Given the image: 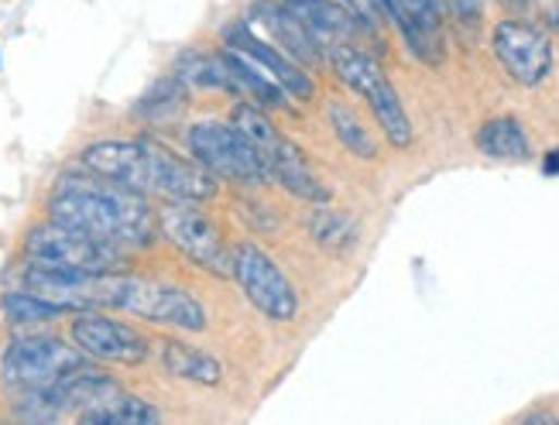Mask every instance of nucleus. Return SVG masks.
<instances>
[{
    "label": "nucleus",
    "instance_id": "nucleus-24",
    "mask_svg": "<svg viewBox=\"0 0 559 425\" xmlns=\"http://www.w3.org/2000/svg\"><path fill=\"white\" fill-rule=\"evenodd\" d=\"M326 121H330L333 137H337L340 145H343L347 151H351V155H357V158H364V161H375V158H378V141L370 137V131L364 127V121L357 117L354 107H347V104H340V100H330V104H326Z\"/></svg>",
    "mask_w": 559,
    "mask_h": 425
},
{
    "label": "nucleus",
    "instance_id": "nucleus-16",
    "mask_svg": "<svg viewBox=\"0 0 559 425\" xmlns=\"http://www.w3.org/2000/svg\"><path fill=\"white\" fill-rule=\"evenodd\" d=\"M388 21L409 41V49L418 62L436 65L442 62V21L439 0H385Z\"/></svg>",
    "mask_w": 559,
    "mask_h": 425
},
{
    "label": "nucleus",
    "instance_id": "nucleus-30",
    "mask_svg": "<svg viewBox=\"0 0 559 425\" xmlns=\"http://www.w3.org/2000/svg\"><path fill=\"white\" fill-rule=\"evenodd\" d=\"M543 172H546V175H559V148L546 155V161H543Z\"/></svg>",
    "mask_w": 559,
    "mask_h": 425
},
{
    "label": "nucleus",
    "instance_id": "nucleus-27",
    "mask_svg": "<svg viewBox=\"0 0 559 425\" xmlns=\"http://www.w3.org/2000/svg\"><path fill=\"white\" fill-rule=\"evenodd\" d=\"M340 4L351 11L364 28H370L378 35V28H381V21L388 17V11H385V0H340Z\"/></svg>",
    "mask_w": 559,
    "mask_h": 425
},
{
    "label": "nucleus",
    "instance_id": "nucleus-12",
    "mask_svg": "<svg viewBox=\"0 0 559 425\" xmlns=\"http://www.w3.org/2000/svg\"><path fill=\"white\" fill-rule=\"evenodd\" d=\"M495 59L501 62L505 73L519 86H539L546 83L552 69V41L543 28L528 25V21H498L491 35Z\"/></svg>",
    "mask_w": 559,
    "mask_h": 425
},
{
    "label": "nucleus",
    "instance_id": "nucleus-2",
    "mask_svg": "<svg viewBox=\"0 0 559 425\" xmlns=\"http://www.w3.org/2000/svg\"><path fill=\"white\" fill-rule=\"evenodd\" d=\"M49 220L110 241L124 251H148L158 241V209L145 196L93 175L89 169L65 172L56 182Z\"/></svg>",
    "mask_w": 559,
    "mask_h": 425
},
{
    "label": "nucleus",
    "instance_id": "nucleus-26",
    "mask_svg": "<svg viewBox=\"0 0 559 425\" xmlns=\"http://www.w3.org/2000/svg\"><path fill=\"white\" fill-rule=\"evenodd\" d=\"M306 230H309V238L326 251H351L357 244V238H361L357 223L351 217H343V212H333L326 206L309 212Z\"/></svg>",
    "mask_w": 559,
    "mask_h": 425
},
{
    "label": "nucleus",
    "instance_id": "nucleus-20",
    "mask_svg": "<svg viewBox=\"0 0 559 425\" xmlns=\"http://www.w3.org/2000/svg\"><path fill=\"white\" fill-rule=\"evenodd\" d=\"M474 145L481 155L498 158V161L532 158V141L515 117H491V121H484L474 134Z\"/></svg>",
    "mask_w": 559,
    "mask_h": 425
},
{
    "label": "nucleus",
    "instance_id": "nucleus-28",
    "mask_svg": "<svg viewBox=\"0 0 559 425\" xmlns=\"http://www.w3.org/2000/svg\"><path fill=\"white\" fill-rule=\"evenodd\" d=\"M442 8H447L460 25H477V21L484 17L487 0H442Z\"/></svg>",
    "mask_w": 559,
    "mask_h": 425
},
{
    "label": "nucleus",
    "instance_id": "nucleus-17",
    "mask_svg": "<svg viewBox=\"0 0 559 425\" xmlns=\"http://www.w3.org/2000/svg\"><path fill=\"white\" fill-rule=\"evenodd\" d=\"M265 165H268L271 182L282 185L289 196L306 199L313 206H326V203H330V189H326L316 179V172L309 169V158L299 151L295 141H289V137L278 141V145L265 155Z\"/></svg>",
    "mask_w": 559,
    "mask_h": 425
},
{
    "label": "nucleus",
    "instance_id": "nucleus-3",
    "mask_svg": "<svg viewBox=\"0 0 559 425\" xmlns=\"http://www.w3.org/2000/svg\"><path fill=\"white\" fill-rule=\"evenodd\" d=\"M326 56H330L337 80L351 93H357V97L370 107L378 127L385 131V137L391 141V145L394 148H409L415 131H412V121L405 113L399 89L391 86L381 62L375 56H367L364 49H357V45H337V49H330Z\"/></svg>",
    "mask_w": 559,
    "mask_h": 425
},
{
    "label": "nucleus",
    "instance_id": "nucleus-22",
    "mask_svg": "<svg viewBox=\"0 0 559 425\" xmlns=\"http://www.w3.org/2000/svg\"><path fill=\"white\" fill-rule=\"evenodd\" d=\"M223 56H227V65H230V80H234V89L238 93H247V97L254 100V107H262V110H282L289 104L285 89L278 86L268 73H262V69L254 65V62H247L238 52H223Z\"/></svg>",
    "mask_w": 559,
    "mask_h": 425
},
{
    "label": "nucleus",
    "instance_id": "nucleus-23",
    "mask_svg": "<svg viewBox=\"0 0 559 425\" xmlns=\"http://www.w3.org/2000/svg\"><path fill=\"white\" fill-rule=\"evenodd\" d=\"M0 316H4L8 326H14V329H38V326L56 323V319H62L69 313L59 309L56 302L28 292V289H17V292L0 295Z\"/></svg>",
    "mask_w": 559,
    "mask_h": 425
},
{
    "label": "nucleus",
    "instance_id": "nucleus-25",
    "mask_svg": "<svg viewBox=\"0 0 559 425\" xmlns=\"http://www.w3.org/2000/svg\"><path fill=\"white\" fill-rule=\"evenodd\" d=\"M182 110H185V86L175 76L155 80L142 93V100L134 104V113L142 117V121H148V124H169V121H175Z\"/></svg>",
    "mask_w": 559,
    "mask_h": 425
},
{
    "label": "nucleus",
    "instance_id": "nucleus-19",
    "mask_svg": "<svg viewBox=\"0 0 559 425\" xmlns=\"http://www.w3.org/2000/svg\"><path fill=\"white\" fill-rule=\"evenodd\" d=\"M161 367L185 385H199V388H217L223 381V364L214 357L209 350H199L193 343L182 340H161Z\"/></svg>",
    "mask_w": 559,
    "mask_h": 425
},
{
    "label": "nucleus",
    "instance_id": "nucleus-13",
    "mask_svg": "<svg viewBox=\"0 0 559 425\" xmlns=\"http://www.w3.org/2000/svg\"><path fill=\"white\" fill-rule=\"evenodd\" d=\"M220 41L227 45V52H238L247 62L258 65L262 73H268L278 86L285 89L289 100H313L316 97V83L306 69L295 65L289 56L278 52L275 45H268L265 38L254 35V25H247V21H230V25H223Z\"/></svg>",
    "mask_w": 559,
    "mask_h": 425
},
{
    "label": "nucleus",
    "instance_id": "nucleus-8",
    "mask_svg": "<svg viewBox=\"0 0 559 425\" xmlns=\"http://www.w3.org/2000/svg\"><path fill=\"white\" fill-rule=\"evenodd\" d=\"M185 148H190L193 161H199L209 175L227 179V182H247V185H265L271 182L268 165L258 155L251 141L223 121H199L185 131Z\"/></svg>",
    "mask_w": 559,
    "mask_h": 425
},
{
    "label": "nucleus",
    "instance_id": "nucleus-18",
    "mask_svg": "<svg viewBox=\"0 0 559 425\" xmlns=\"http://www.w3.org/2000/svg\"><path fill=\"white\" fill-rule=\"evenodd\" d=\"M76 425H161V412L151 401L127 394L121 385L110 388L104 398H97L93 405L80 409Z\"/></svg>",
    "mask_w": 559,
    "mask_h": 425
},
{
    "label": "nucleus",
    "instance_id": "nucleus-4",
    "mask_svg": "<svg viewBox=\"0 0 559 425\" xmlns=\"http://www.w3.org/2000/svg\"><path fill=\"white\" fill-rule=\"evenodd\" d=\"M113 309L151 326H172L182 333H203L206 309L203 302L182 286H172L155 275H127L118 271V292H113Z\"/></svg>",
    "mask_w": 559,
    "mask_h": 425
},
{
    "label": "nucleus",
    "instance_id": "nucleus-5",
    "mask_svg": "<svg viewBox=\"0 0 559 425\" xmlns=\"http://www.w3.org/2000/svg\"><path fill=\"white\" fill-rule=\"evenodd\" d=\"M25 262L89 275H113L127 268V251L110 241L89 238L83 230L45 220L25 233Z\"/></svg>",
    "mask_w": 559,
    "mask_h": 425
},
{
    "label": "nucleus",
    "instance_id": "nucleus-29",
    "mask_svg": "<svg viewBox=\"0 0 559 425\" xmlns=\"http://www.w3.org/2000/svg\"><path fill=\"white\" fill-rule=\"evenodd\" d=\"M519 425H559V415L556 412H532Z\"/></svg>",
    "mask_w": 559,
    "mask_h": 425
},
{
    "label": "nucleus",
    "instance_id": "nucleus-11",
    "mask_svg": "<svg viewBox=\"0 0 559 425\" xmlns=\"http://www.w3.org/2000/svg\"><path fill=\"white\" fill-rule=\"evenodd\" d=\"M17 281H21V289L56 302L65 313L113 309V292H118V271L113 275H89V271L35 265V262L21 265Z\"/></svg>",
    "mask_w": 559,
    "mask_h": 425
},
{
    "label": "nucleus",
    "instance_id": "nucleus-15",
    "mask_svg": "<svg viewBox=\"0 0 559 425\" xmlns=\"http://www.w3.org/2000/svg\"><path fill=\"white\" fill-rule=\"evenodd\" d=\"M247 25H258L265 28V35L275 41V49L289 56L295 65L309 69L323 65V49L313 41V35L299 25V21L285 11V4H275V0H254L251 11H247Z\"/></svg>",
    "mask_w": 559,
    "mask_h": 425
},
{
    "label": "nucleus",
    "instance_id": "nucleus-1",
    "mask_svg": "<svg viewBox=\"0 0 559 425\" xmlns=\"http://www.w3.org/2000/svg\"><path fill=\"white\" fill-rule=\"evenodd\" d=\"M83 169L110 179L137 196L161 203H206L220 193V179L199 161L182 158L158 137H107L83 151Z\"/></svg>",
    "mask_w": 559,
    "mask_h": 425
},
{
    "label": "nucleus",
    "instance_id": "nucleus-14",
    "mask_svg": "<svg viewBox=\"0 0 559 425\" xmlns=\"http://www.w3.org/2000/svg\"><path fill=\"white\" fill-rule=\"evenodd\" d=\"M285 11L313 35L323 56L337 49V45H354L361 35H375L340 0H285Z\"/></svg>",
    "mask_w": 559,
    "mask_h": 425
},
{
    "label": "nucleus",
    "instance_id": "nucleus-10",
    "mask_svg": "<svg viewBox=\"0 0 559 425\" xmlns=\"http://www.w3.org/2000/svg\"><path fill=\"white\" fill-rule=\"evenodd\" d=\"M69 340H73V347L86 361L97 364L137 367L151 357V340L142 329H134L118 316H107L104 309L73 313V319H69Z\"/></svg>",
    "mask_w": 559,
    "mask_h": 425
},
{
    "label": "nucleus",
    "instance_id": "nucleus-31",
    "mask_svg": "<svg viewBox=\"0 0 559 425\" xmlns=\"http://www.w3.org/2000/svg\"><path fill=\"white\" fill-rule=\"evenodd\" d=\"M501 4H508V8H522L525 0H501Z\"/></svg>",
    "mask_w": 559,
    "mask_h": 425
},
{
    "label": "nucleus",
    "instance_id": "nucleus-7",
    "mask_svg": "<svg viewBox=\"0 0 559 425\" xmlns=\"http://www.w3.org/2000/svg\"><path fill=\"white\" fill-rule=\"evenodd\" d=\"M158 233L196 268L217 278H230L234 271V247L227 244L220 223L199 209V203H161Z\"/></svg>",
    "mask_w": 559,
    "mask_h": 425
},
{
    "label": "nucleus",
    "instance_id": "nucleus-9",
    "mask_svg": "<svg viewBox=\"0 0 559 425\" xmlns=\"http://www.w3.org/2000/svg\"><path fill=\"white\" fill-rule=\"evenodd\" d=\"M230 278L238 281L244 299L271 323H295L299 316V292L292 278L275 257L254 241H244L234 247V271Z\"/></svg>",
    "mask_w": 559,
    "mask_h": 425
},
{
    "label": "nucleus",
    "instance_id": "nucleus-21",
    "mask_svg": "<svg viewBox=\"0 0 559 425\" xmlns=\"http://www.w3.org/2000/svg\"><path fill=\"white\" fill-rule=\"evenodd\" d=\"M175 80L185 89H214V93L234 89L223 52H182L175 59Z\"/></svg>",
    "mask_w": 559,
    "mask_h": 425
},
{
    "label": "nucleus",
    "instance_id": "nucleus-6",
    "mask_svg": "<svg viewBox=\"0 0 559 425\" xmlns=\"http://www.w3.org/2000/svg\"><path fill=\"white\" fill-rule=\"evenodd\" d=\"M86 364L83 353L49 333H21L0 357V381L11 391H45Z\"/></svg>",
    "mask_w": 559,
    "mask_h": 425
}]
</instances>
